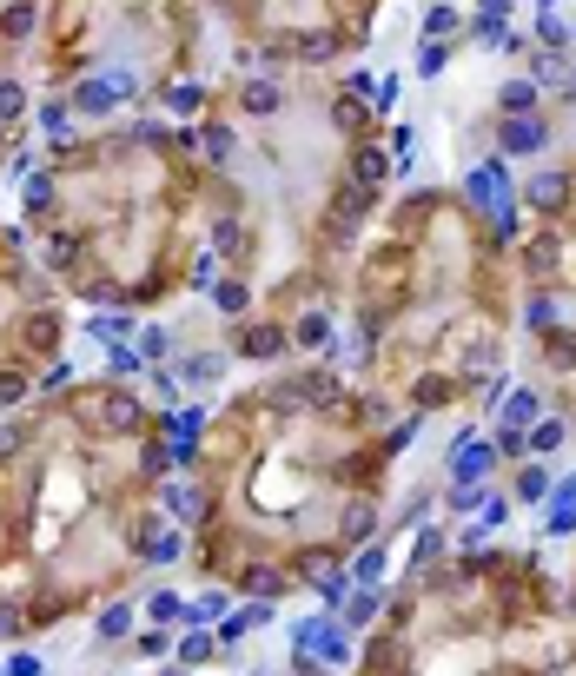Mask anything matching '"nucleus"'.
<instances>
[{
    "mask_svg": "<svg viewBox=\"0 0 576 676\" xmlns=\"http://www.w3.org/2000/svg\"><path fill=\"white\" fill-rule=\"evenodd\" d=\"M490 464H497V445H484L477 431H464L451 445V478L457 484H477V478H490Z\"/></svg>",
    "mask_w": 576,
    "mask_h": 676,
    "instance_id": "1",
    "label": "nucleus"
},
{
    "mask_svg": "<svg viewBox=\"0 0 576 676\" xmlns=\"http://www.w3.org/2000/svg\"><path fill=\"white\" fill-rule=\"evenodd\" d=\"M497 140H503V153H537V146L550 140V126L537 120V113H511V120H503V133H497Z\"/></svg>",
    "mask_w": 576,
    "mask_h": 676,
    "instance_id": "2",
    "label": "nucleus"
},
{
    "mask_svg": "<svg viewBox=\"0 0 576 676\" xmlns=\"http://www.w3.org/2000/svg\"><path fill=\"white\" fill-rule=\"evenodd\" d=\"M285 338H292L285 325H245V332H239V359H279Z\"/></svg>",
    "mask_w": 576,
    "mask_h": 676,
    "instance_id": "3",
    "label": "nucleus"
},
{
    "mask_svg": "<svg viewBox=\"0 0 576 676\" xmlns=\"http://www.w3.org/2000/svg\"><path fill=\"white\" fill-rule=\"evenodd\" d=\"M523 199H530V206H544V212H556L570 199V173H537L530 186H523Z\"/></svg>",
    "mask_w": 576,
    "mask_h": 676,
    "instance_id": "4",
    "label": "nucleus"
},
{
    "mask_svg": "<svg viewBox=\"0 0 576 676\" xmlns=\"http://www.w3.org/2000/svg\"><path fill=\"white\" fill-rule=\"evenodd\" d=\"M351 179H358L365 193L384 186V153H378V146H358V153H351Z\"/></svg>",
    "mask_w": 576,
    "mask_h": 676,
    "instance_id": "5",
    "label": "nucleus"
},
{
    "mask_svg": "<svg viewBox=\"0 0 576 676\" xmlns=\"http://www.w3.org/2000/svg\"><path fill=\"white\" fill-rule=\"evenodd\" d=\"M497 107H503V120H511V113H537V80H503Z\"/></svg>",
    "mask_w": 576,
    "mask_h": 676,
    "instance_id": "6",
    "label": "nucleus"
},
{
    "mask_svg": "<svg viewBox=\"0 0 576 676\" xmlns=\"http://www.w3.org/2000/svg\"><path fill=\"white\" fill-rule=\"evenodd\" d=\"M556 259H563V239H556V232H544L537 246H523V273H550Z\"/></svg>",
    "mask_w": 576,
    "mask_h": 676,
    "instance_id": "7",
    "label": "nucleus"
},
{
    "mask_svg": "<svg viewBox=\"0 0 576 676\" xmlns=\"http://www.w3.org/2000/svg\"><path fill=\"white\" fill-rule=\"evenodd\" d=\"M556 445H563V418H544V425H537L530 438H523V451H530V458H550Z\"/></svg>",
    "mask_w": 576,
    "mask_h": 676,
    "instance_id": "8",
    "label": "nucleus"
},
{
    "mask_svg": "<svg viewBox=\"0 0 576 676\" xmlns=\"http://www.w3.org/2000/svg\"><path fill=\"white\" fill-rule=\"evenodd\" d=\"M576 531V478L556 491V511H550V537H570Z\"/></svg>",
    "mask_w": 576,
    "mask_h": 676,
    "instance_id": "9",
    "label": "nucleus"
},
{
    "mask_svg": "<svg viewBox=\"0 0 576 676\" xmlns=\"http://www.w3.org/2000/svg\"><path fill=\"white\" fill-rule=\"evenodd\" d=\"M325 338H331V318H325V312H305L298 325H292V345H305V351L325 345Z\"/></svg>",
    "mask_w": 576,
    "mask_h": 676,
    "instance_id": "10",
    "label": "nucleus"
},
{
    "mask_svg": "<svg viewBox=\"0 0 576 676\" xmlns=\"http://www.w3.org/2000/svg\"><path fill=\"white\" fill-rule=\"evenodd\" d=\"M331 120L345 126V133H371V113H365V100H351V93H345V100H331Z\"/></svg>",
    "mask_w": 576,
    "mask_h": 676,
    "instance_id": "11",
    "label": "nucleus"
},
{
    "mask_svg": "<svg viewBox=\"0 0 576 676\" xmlns=\"http://www.w3.org/2000/svg\"><path fill=\"white\" fill-rule=\"evenodd\" d=\"M107 425H113V431H133V425H140V398L107 392Z\"/></svg>",
    "mask_w": 576,
    "mask_h": 676,
    "instance_id": "12",
    "label": "nucleus"
},
{
    "mask_svg": "<svg viewBox=\"0 0 576 676\" xmlns=\"http://www.w3.org/2000/svg\"><path fill=\"white\" fill-rule=\"evenodd\" d=\"M285 584H292L285 570H259V564L245 570V590H252V597H285Z\"/></svg>",
    "mask_w": 576,
    "mask_h": 676,
    "instance_id": "13",
    "label": "nucleus"
},
{
    "mask_svg": "<svg viewBox=\"0 0 576 676\" xmlns=\"http://www.w3.org/2000/svg\"><path fill=\"white\" fill-rule=\"evenodd\" d=\"M530 418H537V392H517V398H503V425H530Z\"/></svg>",
    "mask_w": 576,
    "mask_h": 676,
    "instance_id": "14",
    "label": "nucleus"
},
{
    "mask_svg": "<svg viewBox=\"0 0 576 676\" xmlns=\"http://www.w3.org/2000/svg\"><path fill=\"white\" fill-rule=\"evenodd\" d=\"M544 491H550V478H544L537 464H530V471H517V498H523V504H537Z\"/></svg>",
    "mask_w": 576,
    "mask_h": 676,
    "instance_id": "15",
    "label": "nucleus"
},
{
    "mask_svg": "<svg viewBox=\"0 0 576 676\" xmlns=\"http://www.w3.org/2000/svg\"><path fill=\"white\" fill-rule=\"evenodd\" d=\"M219 371H226V359H219V351H199V359H185V378H219Z\"/></svg>",
    "mask_w": 576,
    "mask_h": 676,
    "instance_id": "16",
    "label": "nucleus"
},
{
    "mask_svg": "<svg viewBox=\"0 0 576 676\" xmlns=\"http://www.w3.org/2000/svg\"><path fill=\"white\" fill-rule=\"evenodd\" d=\"M425 33L437 40V33H457V7H444V0H437V7L425 13Z\"/></svg>",
    "mask_w": 576,
    "mask_h": 676,
    "instance_id": "17",
    "label": "nucleus"
},
{
    "mask_svg": "<svg viewBox=\"0 0 576 676\" xmlns=\"http://www.w3.org/2000/svg\"><path fill=\"white\" fill-rule=\"evenodd\" d=\"M219 306H226V312H245V306H252V292H245L239 279H226V285H219Z\"/></svg>",
    "mask_w": 576,
    "mask_h": 676,
    "instance_id": "18",
    "label": "nucleus"
},
{
    "mask_svg": "<svg viewBox=\"0 0 576 676\" xmlns=\"http://www.w3.org/2000/svg\"><path fill=\"white\" fill-rule=\"evenodd\" d=\"M146 557H152V564H173V557H179V537H173V531H159V537L146 544Z\"/></svg>",
    "mask_w": 576,
    "mask_h": 676,
    "instance_id": "19",
    "label": "nucleus"
},
{
    "mask_svg": "<svg viewBox=\"0 0 576 676\" xmlns=\"http://www.w3.org/2000/svg\"><path fill=\"white\" fill-rule=\"evenodd\" d=\"M378 590H358V597H351V623H371V617H378Z\"/></svg>",
    "mask_w": 576,
    "mask_h": 676,
    "instance_id": "20",
    "label": "nucleus"
},
{
    "mask_svg": "<svg viewBox=\"0 0 576 676\" xmlns=\"http://www.w3.org/2000/svg\"><path fill=\"white\" fill-rule=\"evenodd\" d=\"M27 398V378L21 371H0V404H21Z\"/></svg>",
    "mask_w": 576,
    "mask_h": 676,
    "instance_id": "21",
    "label": "nucleus"
},
{
    "mask_svg": "<svg viewBox=\"0 0 576 676\" xmlns=\"http://www.w3.org/2000/svg\"><path fill=\"white\" fill-rule=\"evenodd\" d=\"M245 107H279V87H272V80H252V87H245Z\"/></svg>",
    "mask_w": 576,
    "mask_h": 676,
    "instance_id": "22",
    "label": "nucleus"
},
{
    "mask_svg": "<svg viewBox=\"0 0 576 676\" xmlns=\"http://www.w3.org/2000/svg\"><path fill=\"white\" fill-rule=\"evenodd\" d=\"M179 656H185V663H212V637H193V644H185Z\"/></svg>",
    "mask_w": 576,
    "mask_h": 676,
    "instance_id": "23",
    "label": "nucleus"
},
{
    "mask_svg": "<svg viewBox=\"0 0 576 676\" xmlns=\"http://www.w3.org/2000/svg\"><path fill=\"white\" fill-rule=\"evenodd\" d=\"M140 351H146V359H166V332H159V325L140 332Z\"/></svg>",
    "mask_w": 576,
    "mask_h": 676,
    "instance_id": "24",
    "label": "nucleus"
},
{
    "mask_svg": "<svg viewBox=\"0 0 576 676\" xmlns=\"http://www.w3.org/2000/svg\"><path fill=\"white\" fill-rule=\"evenodd\" d=\"M126 623H133L126 611H107V617H99V637H126Z\"/></svg>",
    "mask_w": 576,
    "mask_h": 676,
    "instance_id": "25",
    "label": "nucleus"
},
{
    "mask_svg": "<svg viewBox=\"0 0 576 676\" xmlns=\"http://www.w3.org/2000/svg\"><path fill=\"white\" fill-rule=\"evenodd\" d=\"M437 550H444V537H437V531H425V537H417V564H431Z\"/></svg>",
    "mask_w": 576,
    "mask_h": 676,
    "instance_id": "26",
    "label": "nucleus"
},
{
    "mask_svg": "<svg viewBox=\"0 0 576 676\" xmlns=\"http://www.w3.org/2000/svg\"><path fill=\"white\" fill-rule=\"evenodd\" d=\"M378 570H384V557H378V550H365V557H358V584H371Z\"/></svg>",
    "mask_w": 576,
    "mask_h": 676,
    "instance_id": "27",
    "label": "nucleus"
},
{
    "mask_svg": "<svg viewBox=\"0 0 576 676\" xmlns=\"http://www.w3.org/2000/svg\"><path fill=\"white\" fill-rule=\"evenodd\" d=\"M21 113V87H0V120H13Z\"/></svg>",
    "mask_w": 576,
    "mask_h": 676,
    "instance_id": "28",
    "label": "nucleus"
},
{
    "mask_svg": "<svg viewBox=\"0 0 576 676\" xmlns=\"http://www.w3.org/2000/svg\"><path fill=\"white\" fill-rule=\"evenodd\" d=\"M477 13H484V21H503V13H511V0H477Z\"/></svg>",
    "mask_w": 576,
    "mask_h": 676,
    "instance_id": "29",
    "label": "nucleus"
},
{
    "mask_svg": "<svg viewBox=\"0 0 576 676\" xmlns=\"http://www.w3.org/2000/svg\"><path fill=\"white\" fill-rule=\"evenodd\" d=\"M13 630H21V617H13V611H0V637H13Z\"/></svg>",
    "mask_w": 576,
    "mask_h": 676,
    "instance_id": "30",
    "label": "nucleus"
}]
</instances>
